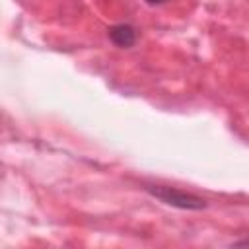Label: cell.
Instances as JSON below:
<instances>
[{"label":"cell","mask_w":249,"mask_h":249,"mask_svg":"<svg viewBox=\"0 0 249 249\" xmlns=\"http://www.w3.org/2000/svg\"><path fill=\"white\" fill-rule=\"evenodd\" d=\"M146 191L161 200L163 204H169V206H175V208H181V210H200L206 206V200L200 198V196H195L191 193H183V191H177L173 187H165V185H148Z\"/></svg>","instance_id":"obj_1"},{"label":"cell","mask_w":249,"mask_h":249,"mask_svg":"<svg viewBox=\"0 0 249 249\" xmlns=\"http://www.w3.org/2000/svg\"><path fill=\"white\" fill-rule=\"evenodd\" d=\"M109 37L117 47H132L136 41V29L128 23H119L109 29Z\"/></svg>","instance_id":"obj_2"},{"label":"cell","mask_w":249,"mask_h":249,"mask_svg":"<svg viewBox=\"0 0 249 249\" xmlns=\"http://www.w3.org/2000/svg\"><path fill=\"white\" fill-rule=\"evenodd\" d=\"M148 4H161V2H165V0H146Z\"/></svg>","instance_id":"obj_3"}]
</instances>
